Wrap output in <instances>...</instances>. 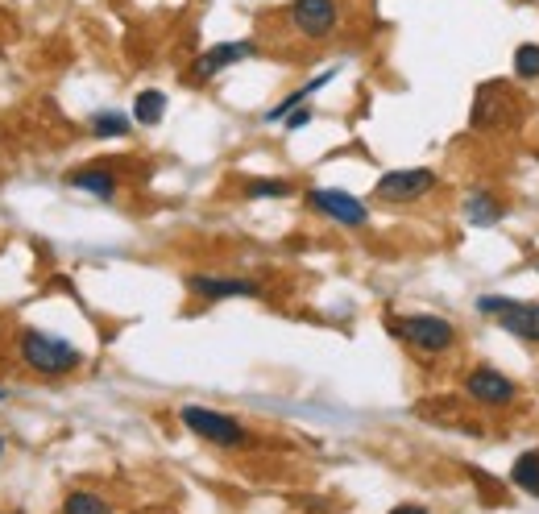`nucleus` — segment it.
I'll use <instances>...</instances> for the list:
<instances>
[{
	"mask_svg": "<svg viewBox=\"0 0 539 514\" xmlns=\"http://www.w3.org/2000/svg\"><path fill=\"white\" fill-rule=\"evenodd\" d=\"M17 353H21V365L34 369L38 378H67L83 365V353L71 345V340L42 332V328H25L21 340H17Z\"/></svg>",
	"mask_w": 539,
	"mask_h": 514,
	"instance_id": "f257e3e1",
	"label": "nucleus"
},
{
	"mask_svg": "<svg viewBox=\"0 0 539 514\" xmlns=\"http://www.w3.org/2000/svg\"><path fill=\"white\" fill-rule=\"evenodd\" d=\"M386 328L399 340H407L411 349L428 353V357H440V353H448L452 345H457V328H452L444 316H428V311H415V316H390Z\"/></svg>",
	"mask_w": 539,
	"mask_h": 514,
	"instance_id": "f03ea898",
	"label": "nucleus"
},
{
	"mask_svg": "<svg viewBox=\"0 0 539 514\" xmlns=\"http://www.w3.org/2000/svg\"><path fill=\"white\" fill-rule=\"evenodd\" d=\"M183 427L191 436H200L216 448H245L249 444V432H245V423H237L233 415H224V411H212V407H183L179 411Z\"/></svg>",
	"mask_w": 539,
	"mask_h": 514,
	"instance_id": "7ed1b4c3",
	"label": "nucleus"
},
{
	"mask_svg": "<svg viewBox=\"0 0 539 514\" xmlns=\"http://www.w3.org/2000/svg\"><path fill=\"white\" fill-rule=\"evenodd\" d=\"M436 187V170L432 166H399L386 170V175L374 183V199L378 204H415Z\"/></svg>",
	"mask_w": 539,
	"mask_h": 514,
	"instance_id": "20e7f679",
	"label": "nucleus"
},
{
	"mask_svg": "<svg viewBox=\"0 0 539 514\" xmlns=\"http://www.w3.org/2000/svg\"><path fill=\"white\" fill-rule=\"evenodd\" d=\"M307 204L316 208L320 216L345 224V228H365L370 224V208H365V199H357L353 191H340V187H311L307 191Z\"/></svg>",
	"mask_w": 539,
	"mask_h": 514,
	"instance_id": "39448f33",
	"label": "nucleus"
},
{
	"mask_svg": "<svg viewBox=\"0 0 539 514\" xmlns=\"http://www.w3.org/2000/svg\"><path fill=\"white\" fill-rule=\"evenodd\" d=\"M465 398L477 403V407H510L519 398V386L510 382L502 369L477 365V369H469V378H465Z\"/></svg>",
	"mask_w": 539,
	"mask_h": 514,
	"instance_id": "423d86ee",
	"label": "nucleus"
},
{
	"mask_svg": "<svg viewBox=\"0 0 539 514\" xmlns=\"http://www.w3.org/2000/svg\"><path fill=\"white\" fill-rule=\"evenodd\" d=\"M291 25L303 38L324 42L340 30V5L336 0H291Z\"/></svg>",
	"mask_w": 539,
	"mask_h": 514,
	"instance_id": "0eeeda50",
	"label": "nucleus"
},
{
	"mask_svg": "<svg viewBox=\"0 0 539 514\" xmlns=\"http://www.w3.org/2000/svg\"><path fill=\"white\" fill-rule=\"evenodd\" d=\"M258 54V42L253 38H241V42H216V46H208L200 59L191 63V79H216L220 71H229V67H237V63H245V59H253Z\"/></svg>",
	"mask_w": 539,
	"mask_h": 514,
	"instance_id": "6e6552de",
	"label": "nucleus"
},
{
	"mask_svg": "<svg viewBox=\"0 0 539 514\" xmlns=\"http://www.w3.org/2000/svg\"><path fill=\"white\" fill-rule=\"evenodd\" d=\"M187 291L204 303H220V299H262V287L249 278H220V274H191Z\"/></svg>",
	"mask_w": 539,
	"mask_h": 514,
	"instance_id": "1a4fd4ad",
	"label": "nucleus"
},
{
	"mask_svg": "<svg viewBox=\"0 0 539 514\" xmlns=\"http://www.w3.org/2000/svg\"><path fill=\"white\" fill-rule=\"evenodd\" d=\"M494 320H498V328H502V332L527 340V345H539V303H523V299H515L506 311H498Z\"/></svg>",
	"mask_w": 539,
	"mask_h": 514,
	"instance_id": "9d476101",
	"label": "nucleus"
},
{
	"mask_svg": "<svg viewBox=\"0 0 539 514\" xmlns=\"http://www.w3.org/2000/svg\"><path fill=\"white\" fill-rule=\"evenodd\" d=\"M461 212H465V220H469L473 228H494V224H502V216H506L502 199H498L494 191H486V187H473V191L465 195Z\"/></svg>",
	"mask_w": 539,
	"mask_h": 514,
	"instance_id": "9b49d317",
	"label": "nucleus"
},
{
	"mask_svg": "<svg viewBox=\"0 0 539 514\" xmlns=\"http://www.w3.org/2000/svg\"><path fill=\"white\" fill-rule=\"evenodd\" d=\"M67 187H75V191H88V195H96V199H117V175H112L108 166H83V170H71L67 175Z\"/></svg>",
	"mask_w": 539,
	"mask_h": 514,
	"instance_id": "f8f14e48",
	"label": "nucleus"
},
{
	"mask_svg": "<svg viewBox=\"0 0 539 514\" xmlns=\"http://www.w3.org/2000/svg\"><path fill=\"white\" fill-rule=\"evenodd\" d=\"M506 125V96L498 83L477 92V104H473V129H502Z\"/></svg>",
	"mask_w": 539,
	"mask_h": 514,
	"instance_id": "ddd939ff",
	"label": "nucleus"
},
{
	"mask_svg": "<svg viewBox=\"0 0 539 514\" xmlns=\"http://www.w3.org/2000/svg\"><path fill=\"white\" fill-rule=\"evenodd\" d=\"M332 79H336V71H324V75H316V79H307L303 88H295L291 96H282L274 108H266V125H278V121H287L295 108H303V104H307L311 96H316V92L324 88V83H332Z\"/></svg>",
	"mask_w": 539,
	"mask_h": 514,
	"instance_id": "4468645a",
	"label": "nucleus"
},
{
	"mask_svg": "<svg viewBox=\"0 0 539 514\" xmlns=\"http://www.w3.org/2000/svg\"><path fill=\"white\" fill-rule=\"evenodd\" d=\"M162 117H166V92H158V88L137 92V100H133V125L154 129Z\"/></svg>",
	"mask_w": 539,
	"mask_h": 514,
	"instance_id": "2eb2a0df",
	"label": "nucleus"
},
{
	"mask_svg": "<svg viewBox=\"0 0 539 514\" xmlns=\"http://www.w3.org/2000/svg\"><path fill=\"white\" fill-rule=\"evenodd\" d=\"M88 125H92L96 137H129L133 133V117H125V112H112V108L96 112Z\"/></svg>",
	"mask_w": 539,
	"mask_h": 514,
	"instance_id": "dca6fc26",
	"label": "nucleus"
},
{
	"mask_svg": "<svg viewBox=\"0 0 539 514\" xmlns=\"http://www.w3.org/2000/svg\"><path fill=\"white\" fill-rule=\"evenodd\" d=\"M510 481H515L519 490L539 498V452H523L515 461V469H510Z\"/></svg>",
	"mask_w": 539,
	"mask_h": 514,
	"instance_id": "f3484780",
	"label": "nucleus"
},
{
	"mask_svg": "<svg viewBox=\"0 0 539 514\" xmlns=\"http://www.w3.org/2000/svg\"><path fill=\"white\" fill-rule=\"evenodd\" d=\"M63 514H112L108 502L100 494H88V490H75L63 498Z\"/></svg>",
	"mask_w": 539,
	"mask_h": 514,
	"instance_id": "a211bd4d",
	"label": "nucleus"
},
{
	"mask_svg": "<svg viewBox=\"0 0 539 514\" xmlns=\"http://www.w3.org/2000/svg\"><path fill=\"white\" fill-rule=\"evenodd\" d=\"M515 79H523V83L539 79V42H523L515 50Z\"/></svg>",
	"mask_w": 539,
	"mask_h": 514,
	"instance_id": "6ab92c4d",
	"label": "nucleus"
},
{
	"mask_svg": "<svg viewBox=\"0 0 539 514\" xmlns=\"http://www.w3.org/2000/svg\"><path fill=\"white\" fill-rule=\"evenodd\" d=\"M291 183L287 179H253L245 183V199H287Z\"/></svg>",
	"mask_w": 539,
	"mask_h": 514,
	"instance_id": "aec40b11",
	"label": "nucleus"
},
{
	"mask_svg": "<svg viewBox=\"0 0 539 514\" xmlns=\"http://www.w3.org/2000/svg\"><path fill=\"white\" fill-rule=\"evenodd\" d=\"M510 303H515L510 295H481L477 299V311H481V316H498V311H506Z\"/></svg>",
	"mask_w": 539,
	"mask_h": 514,
	"instance_id": "412c9836",
	"label": "nucleus"
},
{
	"mask_svg": "<svg viewBox=\"0 0 539 514\" xmlns=\"http://www.w3.org/2000/svg\"><path fill=\"white\" fill-rule=\"evenodd\" d=\"M311 117H316V112H311V108L303 104V108H295V112H291V117H287V121H282V125H287V133H295V129L311 125Z\"/></svg>",
	"mask_w": 539,
	"mask_h": 514,
	"instance_id": "4be33fe9",
	"label": "nucleus"
},
{
	"mask_svg": "<svg viewBox=\"0 0 539 514\" xmlns=\"http://www.w3.org/2000/svg\"><path fill=\"white\" fill-rule=\"evenodd\" d=\"M390 514H428V510H423V506H394Z\"/></svg>",
	"mask_w": 539,
	"mask_h": 514,
	"instance_id": "5701e85b",
	"label": "nucleus"
},
{
	"mask_svg": "<svg viewBox=\"0 0 539 514\" xmlns=\"http://www.w3.org/2000/svg\"><path fill=\"white\" fill-rule=\"evenodd\" d=\"M0 398H9V394H5V386H0Z\"/></svg>",
	"mask_w": 539,
	"mask_h": 514,
	"instance_id": "b1692460",
	"label": "nucleus"
},
{
	"mask_svg": "<svg viewBox=\"0 0 539 514\" xmlns=\"http://www.w3.org/2000/svg\"><path fill=\"white\" fill-rule=\"evenodd\" d=\"M0 452H5V440H0Z\"/></svg>",
	"mask_w": 539,
	"mask_h": 514,
	"instance_id": "393cba45",
	"label": "nucleus"
}]
</instances>
